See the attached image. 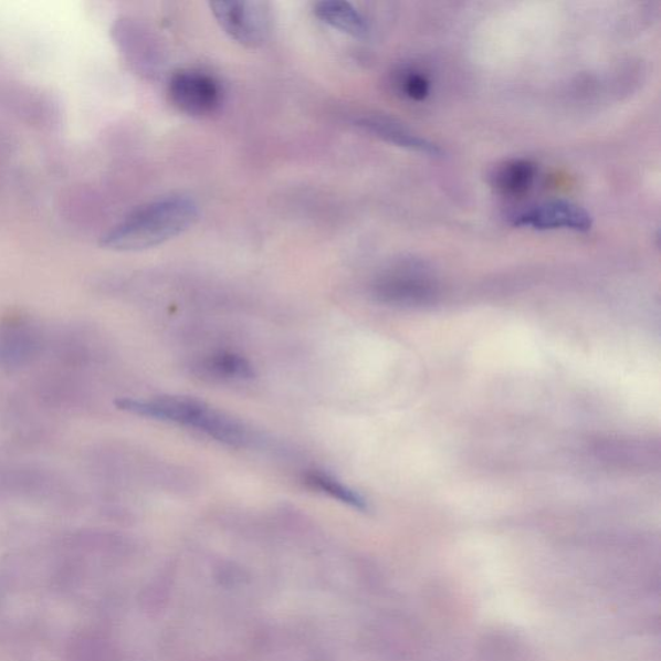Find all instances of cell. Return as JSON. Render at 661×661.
Listing matches in <instances>:
<instances>
[{"mask_svg": "<svg viewBox=\"0 0 661 661\" xmlns=\"http://www.w3.org/2000/svg\"><path fill=\"white\" fill-rule=\"evenodd\" d=\"M303 481L307 489L328 495L335 499V501L352 506V508L358 511H366L368 508L366 499L359 492L334 479L333 475L312 471L304 474Z\"/></svg>", "mask_w": 661, "mask_h": 661, "instance_id": "cell-9", "label": "cell"}, {"mask_svg": "<svg viewBox=\"0 0 661 661\" xmlns=\"http://www.w3.org/2000/svg\"><path fill=\"white\" fill-rule=\"evenodd\" d=\"M201 368L213 378L224 380H250L255 376L248 359L230 352L213 353L202 360Z\"/></svg>", "mask_w": 661, "mask_h": 661, "instance_id": "cell-10", "label": "cell"}, {"mask_svg": "<svg viewBox=\"0 0 661 661\" xmlns=\"http://www.w3.org/2000/svg\"><path fill=\"white\" fill-rule=\"evenodd\" d=\"M536 167L528 160H510L499 167L492 182L501 193L511 197L525 195L533 187Z\"/></svg>", "mask_w": 661, "mask_h": 661, "instance_id": "cell-8", "label": "cell"}, {"mask_svg": "<svg viewBox=\"0 0 661 661\" xmlns=\"http://www.w3.org/2000/svg\"><path fill=\"white\" fill-rule=\"evenodd\" d=\"M514 227L536 230L571 229L588 232L594 224L590 214L578 204L564 201L547 202L513 213Z\"/></svg>", "mask_w": 661, "mask_h": 661, "instance_id": "cell-5", "label": "cell"}, {"mask_svg": "<svg viewBox=\"0 0 661 661\" xmlns=\"http://www.w3.org/2000/svg\"><path fill=\"white\" fill-rule=\"evenodd\" d=\"M357 126L367 130L381 140L402 146V148L428 154L430 157H438L441 149L437 145L429 143L426 138H421L410 133L409 129L398 125L395 120L382 117H363L356 120Z\"/></svg>", "mask_w": 661, "mask_h": 661, "instance_id": "cell-6", "label": "cell"}, {"mask_svg": "<svg viewBox=\"0 0 661 661\" xmlns=\"http://www.w3.org/2000/svg\"><path fill=\"white\" fill-rule=\"evenodd\" d=\"M398 83L403 94L407 97L415 99V102H422V99H426L429 95L430 82L426 75L418 72H406L401 75Z\"/></svg>", "mask_w": 661, "mask_h": 661, "instance_id": "cell-11", "label": "cell"}, {"mask_svg": "<svg viewBox=\"0 0 661 661\" xmlns=\"http://www.w3.org/2000/svg\"><path fill=\"white\" fill-rule=\"evenodd\" d=\"M115 406L119 410L137 415V417L170 421L196 429L214 441L235 445V448H245L252 442L249 428L241 421L193 397L120 398Z\"/></svg>", "mask_w": 661, "mask_h": 661, "instance_id": "cell-2", "label": "cell"}, {"mask_svg": "<svg viewBox=\"0 0 661 661\" xmlns=\"http://www.w3.org/2000/svg\"><path fill=\"white\" fill-rule=\"evenodd\" d=\"M168 96L180 112L202 118L220 109L222 87L211 74L189 69L172 75L168 83Z\"/></svg>", "mask_w": 661, "mask_h": 661, "instance_id": "cell-4", "label": "cell"}, {"mask_svg": "<svg viewBox=\"0 0 661 661\" xmlns=\"http://www.w3.org/2000/svg\"><path fill=\"white\" fill-rule=\"evenodd\" d=\"M193 199L167 197L138 207L114 225L102 240V248L115 252H138L164 244L187 232L198 220Z\"/></svg>", "mask_w": 661, "mask_h": 661, "instance_id": "cell-1", "label": "cell"}, {"mask_svg": "<svg viewBox=\"0 0 661 661\" xmlns=\"http://www.w3.org/2000/svg\"><path fill=\"white\" fill-rule=\"evenodd\" d=\"M314 14L322 22L339 32L364 38L368 33V24L364 14L355 6L343 0H325L314 4Z\"/></svg>", "mask_w": 661, "mask_h": 661, "instance_id": "cell-7", "label": "cell"}, {"mask_svg": "<svg viewBox=\"0 0 661 661\" xmlns=\"http://www.w3.org/2000/svg\"><path fill=\"white\" fill-rule=\"evenodd\" d=\"M213 18L233 41L256 50L271 36L272 14L264 2H213Z\"/></svg>", "mask_w": 661, "mask_h": 661, "instance_id": "cell-3", "label": "cell"}]
</instances>
